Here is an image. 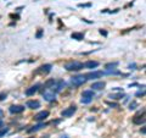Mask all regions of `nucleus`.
Returning <instances> with one entry per match:
<instances>
[{
  "instance_id": "nucleus-31",
  "label": "nucleus",
  "mask_w": 146,
  "mask_h": 138,
  "mask_svg": "<svg viewBox=\"0 0 146 138\" xmlns=\"http://www.w3.org/2000/svg\"><path fill=\"white\" fill-rule=\"evenodd\" d=\"M4 127V122H3V120H0V128H3Z\"/></svg>"
},
{
  "instance_id": "nucleus-16",
  "label": "nucleus",
  "mask_w": 146,
  "mask_h": 138,
  "mask_svg": "<svg viewBox=\"0 0 146 138\" xmlns=\"http://www.w3.org/2000/svg\"><path fill=\"white\" fill-rule=\"evenodd\" d=\"M71 37H72V39H76V40H83V39H84V34H83V33L76 32V33H72Z\"/></svg>"
},
{
  "instance_id": "nucleus-26",
  "label": "nucleus",
  "mask_w": 146,
  "mask_h": 138,
  "mask_svg": "<svg viewBox=\"0 0 146 138\" xmlns=\"http://www.w3.org/2000/svg\"><path fill=\"white\" fill-rule=\"evenodd\" d=\"M91 4L89 3V4H78V7H90Z\"/></svg>"
},
{
  "instance_id": "nucleus-1",
  "label": "nucleus",
  "mask_w": 146,
  "mask_h": 138,
  "mask_svg": "<svg viewBox=\"0 0 146 138\" xmlns=\"http://www.w3.org/2000/svg\"><path fill=\"white\" fill-rule=\"evenodd\" d=\"M65 69L67 71H79V70L83 69V64L79 62V61H72L69 64L65 65Z\"/></svg>"
},
{
  "instance_id": "nucleus-8",
  "label": "nucleus",
  "mask_w": 146,
  "mask_h": 138,
  "mask_svg": "<svg viewBox=\"0 0 146 138\" xmlns=\"http://www.w3.org/2000/svg\"><path fill=\"white\" fill-rule=\"evenodd\" d=\"M9 111L11 114H21L24 111V106L23 105H11L9 108Z\"/></svg>"
},
{
  "instance_id": "nucleus-18",
  "label": "nucleus",
  "mask_w": 146,
  "mask_h": 138,
  "mask_svg": "<svg viewBox=\"0 0 146 138\" xmlns=\"http://www.w3.org/2000/svg\"><path fill=\"white\" fill-rule=\"evenodd\" d=\"M82 97H88V98H94L95 97V93H94V91L93 89H88V91H84V92L82 93Z\"/></svg>"
},
{
  "instance_id": "nucleus-11",
  "label": "nucleus",
  "mask_w": 146,
  "mask_h": 138,
  "mask_svg": "<svg viewBox=\"0 0 146 138\" xmlns=\"http://www.w3.org/2000/svg\"><path fill=\"white\" fill-rule=\"evenodd\" d=\"M43 98L46 101H54L56 99V93H54L52 91L51 92H44L43 93Z\"/></svg>"
},
{
  "instance_id": "nucleus-24",
  "label": "nucleus",
  "mask_w": 146,
  "mask_h": 138,
  "mask_svg": "<svg viewBox=\"0 0 146 138\" xmlns=\"http://www.w3.org/2000/svg\"><path fill=\"white\" fill-rule=\"evenodd\" d=\"M43 33H44V29L39 28V31H38V32H36V34H35V38H36V39H40V38L43 37Z\"/></svg>"
},
{
  "instance_id": "nucleus-20",
  "label": "nucleus",
  "mask_w": 146,
  "mask_h": 138,
  "mask_svg": "<svg viewBox=\"0 0 146 138\" xmlns=\"http://www.w3.org/2000/svg\"><path fill=\"white\" fill-rule=\"evenodd\" d=\"M118 66V62L116 61V62H110V64H106L105 65V69H107V70H113V69H116Z\"/></svg>"
},
{
  "instance_id": "nucleus-12",
  "label": "nucleus",
  "mask_w": 146,
  "mask_h": 138,
  "mask_svg": "<svg viewBox=\"0 0 146 138\" xmlns=\"http://www.w3.org/2000/svg\"><path fill=\"white\" fill-rule=\"evenodd\" d=\"M106 87V83L102 82V81H99V82H95L91 84V89L93 91H101V89H104V88Z\"/></svg>"
},
{
  "instance_id": "nucleus-25",
  "label": "nucleus",
  "mask_w": 146,
  "mask_h": 138,
  "mask_svg": "<svg viewBox=\"0 0 146 138\" xmlns=\"http://www.w3.org/2000/svg\"><path fill=\"white\" fill-rule=\"evenodd\" d=\"M106 103H107V105L112 106V108H118V104H117V103H111V101H106Z\"/></svg>"
},
{
  "instance_id": "nucleus-32",
  "label": "nucleus",
  "mask_w": 146,
  "mask_h": 138,
  "mask_svg": "<svg viewBox=\"0 0 146 138\" xmlns=\"http://www.w3.org/2000/svg\"><path fill=\"white\" fill-rule=\"evenodd\" d=\"M141 133H142V134H145V128H144V127L141 128Z\"/></svg>"
},
{
  "instance_id": "nucleus-2",
  "label": "nucleus",
  "mask_w": 146,
  "mask_h": 138,
  "mask_svg": "<svg viewBox=\"0 0 146 138\" xmlns=\"http://www.w3.org/2000/svg\"><path fill=\"white\" fill-rule=\"evenodd\" d=\"M87 82V78L83 76V75H78V76H73L72 78H71V83H72L74 87H79V86H82L84 83Z\"/></svg>"
},
{
  "instance_id": "nucleus-27",
  "label": "nucleus",
  "mask_w": 146,
  "mask_h": 138,
  "mask_svg": "<svg viewBox=\"0 0 146 138\" xmlns=\"http://www.w3.org/2000/svg\"><path fill=\"white\" fill-rule=\"evenodd\" d=\"M6 97H7V95H6V93H0V101L5 100V99H6Z\"/></svg>"
},
{
  "instance_id": "nucleus-7",
  "label": "nucleus",
  "mask_w": 146,
  "mask_h": 138,
  "mask_svg": "<svg viewBox=\"0 0 146 138\" xmlns=\"http://www.w3.org/2000/svg\"><path fill=\"white\" fill-rule=\"evenodd\" d=\"M51 69H52V66H51L50 64H45V65H43V66H40V67L36 70L34 74H35V75H38V74H40V75L49 74V72L51 71Z\"/></svg>"
},
{
  "instance_id": "nucleus-29",
  "label": "nucleus",
  "mask_w": 146,
  "mask_h": 138,
  "mask_svg": "<svg viewBox=\"0 0 146 138\" xmlns=\"http://www.w3.org/2000/svg\"><path fill=\"white\" fill-rule=\"evenodd\" d=\"M144 94H145V92H144V91H140V92H138L135 95H136V97H140V95H144Z\"/></svg>"
},
{
  "instance_id": "nucleus-6",
  "label": "nucleus",
  "mask_w": 146,
  "mask_h": 138,
  "mask_svg": "<svg viewBox=\"0 0 146 138\" xmlns=\"http://www.w3.org/2000/svg\"><path fill=\"white\" fill-rule=\"evenodd\" d=\"M77 111V106L76 105H72L69 106V108H67L66 110H63L62 112H61V116L62 117H71V116H73V114Z\"/></svg>"
},
{
  "instance_id": "nucleus-22",
  "label": "nucleus",
  "mask_w": 146,
  "mask_h": 138,
  "mask_svg": "<svg viewBox=\"0 0 146 138\" xmlns=\"http://www.w3.org/2000/svg\"><path fill=\"white\" fill-rule=\"evenodd\" d=\"M80 101H82L83 104H89V103H91V101H93V98L82 97V99H80Z\"/></svg>"
},
{
  "instance_id": "nucleus-5",
  "label": "nucleus",
  "mask_w": 146,
  "mask_h": 138,
  "mask_svg": "<svg viewBox=\"0 0 146 138\" xmlns=\"http://www.w3.org/2000/svg\"><path fill=\"white\" fill-rule=\"evenodd\" d=\"M133 122L135 125H142L145 122V110H142V112H139L138 115L133 117Z\"/></svg>"
},
{
  "instance_id": "nucleus-21",
  "label": "nucleus",
  "mask_w": 146,
  "mask_h": 138,
  "mask_svg": "<svg viewBox=\"0 0 146 138\" xmlns=\"http://www.w3.org/2000/svg\"><path fill=\"white\" fill-rule=\"evenodd\" d=\"M106 75H114V76H116V75H121V71H118V70H107V71H106Z\"/></svg>"
},
{
  "instance_id": "nucleus-3",
  "label": "nucleus",
  "mask_w": 146,
  "mask_h": 138,
  "mask_svg": "<svg viewBox=\"0 0 146 138\" xmlns=\"http://www.w3.org/2000/svg\"><path fill=\"white\" fill-rule=\"evenodd\" d=\"M66 86V82H65L63 79H59V81H55L54 86L51 87V91L54 93H60L62 89H63V87Z\"/></svg>"
},
{
  "instance_id": "nucleus-15",
  "label": "nucleus",
  "mask_w": 146,
  "mask_h": 138,
  "mask_svg": "<svg viewBox=\"0 0 146 138\" xmlns=\"http://www.w3.org/2000/svg\"><path fill=\"white\" fill-rule=\"evenodd\" d=\"M26 105L29 109H38V108H40V103L38 100H28Z\"/></svg>"
},
{
  "instance_id": "nucleus-4",
  "label": "nucleus",
  "mask_w": 146,
  "mask_h": 138,
  "mask_svg": "<svg viewBox=\"0 0 146 138\" xmlns=\"http://www.w3.org/2000/svg\"><path fill=\"white\" fill-rule=\"evenodd\" d=\"M104 75H105V72H102V71H93V72L87 74L84 77L87 79H97V78H101Z\"/></svg>"
},
{
  "instance_id": "nucleus-28",
  "label": "nucleus",
  "mask_w": 146,
  "mask_h": 138,
  "mask_svg": "<svg viewBox=\"0 0 146 138\" xmlns=\"http://www.w3.org/2000/svg\"><path fill=\"white\" fill-rule=\"evenodd\" d=\"M135 106H138V104L135 103V101H133L132 104L129 105V109H130V110H133V109H135Z\"/></svg>"
},
{
  "instance_id": "nucleus-10",
  "label": "nucleus",
  "mask_w": 146,
  "mask_h": 138,
  "mask_svg": "<svg viewBox=\"0 0 146 138\" xmlns=\"http://www.w3.org/2000/svg\"><path fill=\"white\" fill-rule=\"evenodd\" d=\"M39 87H40V84H39V83H38V84H35V86H32V87H29L28 89H26V95H27V97L34 95V94L38 92Z\"/></svg>"
},
{
  "instance_id": "nucleus-9",
  "label": "nucleus",
  "mask_w": 146,
  "mask_h": 138,
  "mask_svg": "<svg viewBox=\"0 0 146 138\" xmlns=\"http://www.w3.org/2000/svg\"><path fill=\"white\" fill-rule=\"evenodd\" d=\"M48 116H49V111H48V110H43V111H40V112H38V114L34 116V120L40 122V121H44Z\"/></svg>"
},
{
  "instance_id": "nucleus-17",
  "label": "nucleus",
  "mask_w": 146,
  "mask_h": 138,
  "mask_svg": "<svg viewBox=\"0 0 146 138\" xmlns=\"http://www.w3.org/2000/svg\"><path fill=\"white\" fill-rule=\"evenodd\" d=\"M123 97H124V93L123 92H119V93H117V94H110V95H108V98L114 99V100H119V99H122Z\"/></svg>"
},
{
  "instance_id": "nucleus-13",
  "label": "nucleus",
  "mask_w": 146,
  "mask_h": 138,
  "mask_svg": "<svg viewBox=\"0 0 146 138\" xmlns=\"http://www.w3.org/2000/svg\"><path fill=\"white\" fill-rule=\"evenodd\" d=\"M46 125L44 124V122H40V124H38V125H34L33 127H31V128H28L27 129V132L28 133H32V132H36V131H39V129H41L43 127H45Z\"/></svg>"
},
{
  "instance_id": "nucleus-30",
  "label": "nucleus",
  "mask_w": 146,
  "mask_h": 138,
  "mask_svg": "<svg viewBox=\"0 0 146 138\" xmlns=\"http://www.w3.org/2000/svg\"><path fill=\"white\" fill-rule=\"evenodd\" d=\"M100 33L102 34V36H105V37L107 36V32H106V31H104V29H100Z\"/></svg>"
},
{
  "instance_id": "nucleus-33",
  "label": "nucleus",
  "mask_w": 146,
  "mask_h": 138,
  "mask_svg": "<svg viewBox=\"0 0 146 138\" xmlns=\"http://www.w3.org/2000/svg\"><path fill=\"white\" fill-rule=\"evenodd\" d=\"M1 114H3V110H1V109H0V115H1Z\"/></svg>"
},
{
  "instance_id": "nucleus-23",
  "label": "nucleus",
  "mask_w": 146,
  "mask_h": 138,
  "mask_svg": "<svg viewBox=\"0 0 146 138\" xmlns=\"http://www.w3.org/2000/svg\"><path fill=\"white\" fill-rule=\"evenodd\" d=\"M9 133V127H5V128H0V138L4 137L5 134Z\"/></svg>"
},
{
  "instance_id": "nucleus-19",
  "label": "nucleus",
  "mask_w": 146,
  "mask_h": 138,
  "mask_svg": "<svg viewBox=\"0 0 146 138\" xmlns=\"http://www.w3.org/2000/svg\"><path fill=\"white\" fill-rule=\"evenodd\" d=\"M55 81L56 79H54V78H50V79H48L45 83H44V87L46 88V89H49V88H51L52 86H54V83H55Z\"/></svg>"
},
{
  "instance_id": "nucleus-14",
  "label": "nucleus",
  "mask_w": 146,
  "mask_h": 138,
  "mask_svg": "<svg viewBox=\"0 0 146 138\" xmlns=\"http://www.w3.org/2000/svg\"><path fill=\"white\" fill-rule=\"evenodd\" d=\"M97 66H99V62L97 61H93V60H89V61L83 64V67H87V69H96Z\"/></svg>"
}]
</instances>
